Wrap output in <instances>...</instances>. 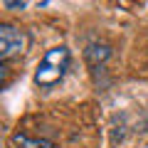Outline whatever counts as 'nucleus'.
Wrapping results in <instances>:
<instances>
[{
    "instance_id": "obj_1",
    "label": "nucleus",
    "mask_w": 148,
    "mask_h": 148,
    "mask_svg": "<svg viewBox=\"0 0 148 148\" xmlns=\"http://www.w3.org/2000/svg\"><path fill=\"white\" fill-rule=\"evenodd\" d=\"M69 62H72V52L69 47L59 45V47H52L45 52V57L40 59L35 69V84L40 89H52L54 84L64 79V74L69 69Z\"/></svg>"
},
{
    "instance_id": "obj_2",
    "label": "nucleus",
    "mask_w": 148,
    "mask_h": 148,
    "mask_svg": "<svg viewBox=\"0 0 148 148\" xmlns=\"http://www.w3.org/2000/svg\"><path fill=\"white\" fill-rule=\"evenodd\" d=\"M27 32L20 27L10 25V22H3L0 25V59L8 62V59L17 57L27 49Z\"/></svg>"
},
{
    "instance_id": "obj_3",
    "label": "nucleus",
    "mask_w": 148,
    "mask_h": 148,
    "mask_svg": "<svg viewBox=\"0 0 148 148\" xmlns=\"http://www.w3.org/2000/svg\"><path fill=\"white\" fill-rule=\"evenodd\" d=\"M109 57H111V45H106V42H91L84 49V59L89 67H101Z\"/></svg>"
},
{
    "instance_id": "obj_4",
    "label": "nucleus",
    "mask_w": 148,
    "mask_h": 148,
    "mask_svg": "<svg viewBox=\"0 0 148 148\" xmlns=\"http://www.w3.org/2000/svg\"><path fill=\"white\" fill-rule=\"evenodd\" d=\"M17 148H52V141H45V138H30L27 133H15L12 136Z\"/></svg>"
},
{
    "instance_id": "obj_5",
    "label": "nucleus",
    "mask_w": 148,
    "mask_h": 148,
    "mask_svg": "<svg viewBox=\"0 0 148 148\" xmlns=\"http://www.w3.org/2000/svg\"><path fill=\"white\" fill-rule=\"evenodd\" d=\"M5 8H12V10H22V8H25V3H15V0H5Z\"/></svg>"
}]
</instances>
